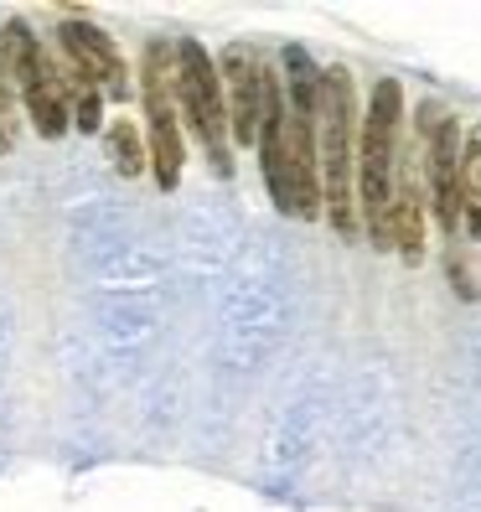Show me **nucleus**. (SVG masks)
Masks as SVG:
<instances>
[{
    "label": "nucleus",
    "instance_id": "1",
    "mask_svg": "<svg viewBox=\"0 0 481 512\" xmlns=\"http://www.w3.org/2000/svg\"><path fill=\"white\" fill-rule=\"evenodd\" d=\"M399 125H404V88L399 78H378L363 114V150H357V207H363V228L378 249H394Z\"/></svg>",
    "mask_w": 481,
    "mask_h": 512
},
{
    "label": "nucleus",
    "instance_id": "2",
    "mask_svg": "<svg viewBox=\"0 0 481 512\" xmlns=\"http://www.w3.org/2000/svg\"><path fill=\"white\" fill-rule=\"evenodd\" d=\"M357 150H363V114H357V88L347 68H326L321 88V192L326 218L342 238L363 233V207H357Z\"/></svg>",
    "mask_w": 481,
    "mask_h": 512
},
{
    "label": "nucleus",
    "instance_id": "3",
    "mask_svg": "<svg viewBox=\"0 0 481 512\" xmlns=\"http://www.w3.org/2000/svg\"><path fill=\"white\" fill-rule=\"evenodd\" d=\"M140 94H145V145H150V171L171 192L182 182V94H176V52L166 42L145 47L140 68Z\"/></svg>",
    "mask_w": 481,
    "mask_h": 512
},
{
    "label": "nucleus",
    "instance_id": "4",
    "mask_svg": "<svg viewBox=\"0 0 481 512\" xmlns=\"http://www.w3.org/2000/svg\"><path fill=\"white\" fill-rule=\"evenodd\" d=\"M176 94H182V119L192 125V135L202 140V150L213 156L218 171H228V145H233V125H228V94H223V68L207 57L202 42H182L176 47Z\"/></svg>",
    "mask_w": 481,
    "mask_h": 512
},
{
    "label": "nucleus",
    "instance_id": "5",
    "mask_svg": "<svg viewBox=\"0 0 481 512\" xmlns=\"http://www.w3.org/2000/svg\"><path fill=\"white\" fill-rule=\"evenodd\" d=\"M11 37V68H16V94L26 104V114H32V125L42 140H57L68 135L73 114H68V99H63V78L52 73L47 52H42V37H32V26L26 21H11L6 26Z\"/></svg>",
    "mask_w": 481,
    "mask_h": 512
},
{
    "label": "nucleus",
    "instance_id": "6",
    "mask_svg": "<svg viewBox=\"0 0 481 512\" xmlns=\"http://www.w3.org/2000/svg\"><path fill=\"white\" fill-rule=\"evenodd\" d=\"M425 171H430V213L445 233H456L461 223V171H466V135L450 114L425 109Z\"/></svg>",
    "mask_w": 481,
    "mask_h": 512
},
{
    "label": "nucleus",
    "instance_id": "7",
    "mask_svg": "<svg viewBox=\"0 0 481 512\" xmlns=\"http://www.w3.org/2000/svg\"><path fill=\"white\" fill-rule=\"evenodd\" d=\"M57 37H63L68 78H73V83H94V88H104L109 99H125L130 68H125V52L114 47L109 32H99V26H94V21H83V16H68Z\"/></svg>",
    "mask_w": 481,
    "mask_h": 512
},
{
    "label": "nucleus",
    "instance_id": "8",
    "mask_svg": "<svg viewBox=\"0 0 481 512\" xmlns=\"http://www.w3.org/2000/svg\"><path fill=\"white\" fill-rule=\"evenodd\" d=\"M223 68V94H228V125H233V140L238 145H259V130H264V88H269V68L264 57L244 42L223 47L218 57Z\"/></svg>",
    "mask_w": 481,
    "mask_h": 512
},
{
    "label": "nucleus",
    "instance_id": "9",
    "mask_svg": "<svg viewBox=\"0 0 481 512\" xmlns=\"http://www.w3.org/2000/svg\"><path fill=\"white\" fill-rule=\"evenodd\" d=\"M425 182H419V166L404 161L399 166V187H394V249L419 264L425 259Z\"/></svg>",
    "mask_w": 481,
    "mask_h": 512
},
{
    "label": "nucleus",
    "instance_id": "10",
    "mask_svg": "<svg viewBox=\"0 0 481 512\" xmlns=\"http://www.w3.org/2000/svg\"><path fill=\"white\" fill-rule=\"evenodd\" d=\"M461 223L481 238V130L466 135V171H461Z\"/></svg>",
    "mask_w": 481,
    "mask_h": 512
},
{
    "label": "nucleus",
    "instance_id": "11",
    "mask_svg": "<svg viewBox=\"0 0 481 512\" xmlns=\"http://www.w3.org/2000/svg\"><path fill=\"white\" fill-rule=\"evenodd\" d=\"M104 140H109V161H114V171H119V176H135V171H145V161H150V145L140 140V130H135V125H125V119H114Z\"/></svg>",
    "mask_w": 481,
    "mask_h": 512
},
{
    "label": "nucleus",
    "instance_id": "12",
    "mask_svg": "<svg viewBox=\"0 0 481 512\" xmlns=\"http://www.w3.org/2000/svg\"><path fill=\"white\" fill-rule=\"evenodd\" d=\"M99 104H104V88L78 83V94H73V125H78V130H99V125H104Z\"/></svg>",
    "mask_w": 481,
    "mask_h": 512
},
{
    "label": "nucleus",
    "instance_id": "13",
    "mask_svg": "<svg viewBox=\"0 0 481 512\" xmlns=\"http://www.w3.org/2000/svg\"><path fill=\"white\" fill-rule=\"evenodd\" d=\"M0 145H6V135H0Z\"/></svg>",
    "mask_w": 481,
    "mask_h": 512
}]
</instances>
